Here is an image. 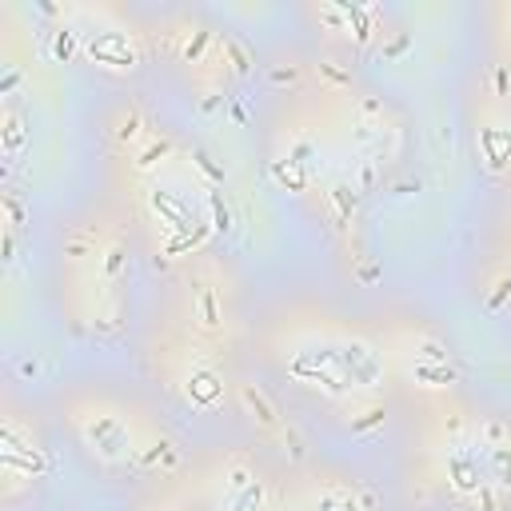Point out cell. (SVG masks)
<instances>
[{
  "label": "cell",
  "instance_id": "23",
  "mask_svg": "<svg viewBox=\"0 0 511 511\" xmlns=\"http://www.w3.org/2000/svg\"><path fill=\"white\" fill-rule=\"evenodd\" d=\"M419 356H423V364H443V348L436 340H423V344H419Z\"/></svg>",
  "mask_w": 511,
  "mask_h": 511
},
{
  "label": "cell",
  "instance_id": "35",
  "mask_svg": "<svg viewBox=\"0 0 511 511\" xmlns=\"http://www.w3.org/2000/svg\"><path fill=\"white\" fill-rule=\"evenodd\" d=\"M340 511H368V508H364V503H360L356 495H344V503H340Z\"/></svg>",
  "mask_w": 511,
  "mask_h": 511
},
{
  "label": "cell",
  "instance_id": "20",
  "mask_svg": "<svg viewBox=\"0 0 511 511\" xmlns=\"http://www.w3.org/2000/svg\"><path fill=\"white\" fill-rule=\"evenodd\" d=\"M200 316H204V327H216V324H220V316H216V300H212V292H200Z\"/></svg>",
  "mask_w": 511,
  "mask_h": 511
},
{
  "label": "cell",
  "instance_id": "31",
  "mask_svg": "<svg viewBox=\"0 0 511 511\" xmlns=\"http://www.w3.org/2000/svg\"><path fill=\"white\" fill-rule=\"evenodd\" d=\"M340 503H344V495H336V491H327L324 499L316 503V511H340Z\"/></svg>",
  "mask_w": 511,
  "mask_h": 511
},
{
  "label": "cell",
  "instance_id": "1",
  "mask_svg": "<svg viewBox=\"0 0 511 511\" xmlns=\"http://www.w3.org/2000/svg\"><path fill=\"white\" fill-rule=\"evenodd\" d=\"M88 52H92L100 64H112V68H132V60H136V52L128 48V40L116 36V32H100L92 45H88Z\"/></svg>",
  "mask_w": 511,
  "mask_h": 511
},
{
  "label": "cell",
  "instance_id": "11",
  "mask_svg": "<svg viewBox=\"0 0 511 511\" xmlns=\"http://www.w3.org/2000/svg\"><path fill=\"white\" fill-rule=\"evenodd\" d=\"M491 471H495V479H499L503 488H511V447L508 443H499V447L491 451Z\"/></svg>",
  "mask_w": 511,
  "mask_h": 511
},
{
  "label": "cell",
  "instance_id": "28",
  "mask_svg": "<svg viewBox=\"0 0 511 511\" xmlns=\"http://www.w3.org/2000/svg\"><path fill=\"white\" fill-rule=\"evenodd\" d=\"M140 124H144L140 116H128V120H124V128H120L116 136H120V140H136V136H140Z\"/></svg>",
  "mask_w": 511,
  "mask_h": 511
},
{
  "label": "cell",
  "instance_id": "8",
  "mask_svg": "<svg viewBox=\"0 0 511 511\" xmlns=\"http://www.w3.org/2000/svg\"><path fill=\"white\" fill-rule=\"evenodd\" d=\"M484 144H488L491 164H495V168H503V164L511 160V132H499V128H488V132H484Z\"/></svg>",
  "mask_w": 511,
  "mask_h": 511
},
{
  "label": "cell",
  "instance_id": "7",
  "mask_svg": "<svg viewBox=\"0 0 511 511\" xmlns=\"http://www.w3.org/2000/svg\"><path fill=\"white\" fill-rule=\"evenodd\" d=\"M152 208L160 212V216L172 224V228H180V232H188V228H192V224H188L184 204H180V200H172V196H168V192H160V188L152 192Z\"/></svg>",
  "mask_w": 511,
  "mask_h": 511
},
{
  "label": "cell",
  "instance_id": "30",
  "mask_svg": "<svg viewBox=\"0 0 511 511\" xmlns=\"http://www.w3.org/2000/svg\"><path fill=\"white\" fill-rule=\"evenodd\" d=\"M120 264H124V252H120V248H112V252H108V260H104V272H108V276H116Z\"/></svg>",
  "mask_w": 511,
  "mask_h": 511
},
{
  "label": "cell",
  "instance_id": "13",
  "mask_svg": "<svg viewBox=\"0 0 511 511\" xmlns=\"http://www.w3.org/2000/svg\"><path fill=\"white\" fill-rule=\"evenodd\" d=\"M168 152H172V144H168V140H156V144H148V148L140 152L136 168H140V172H148V168H152V164H160L164 156H168Z\"/></svg>",
  "mask_w": 511,
  "mask_h": 511
},
{
  "label": "cell",
  "instance_id": "15",
  "mask_svg": "<svg viewBox=\"0 0 511 511\" xmlns=\"http://www.w3.org/2000/svg\"><path fill=\"white\" fill-rule=\"evenodd\" d=\"M384 416H388L384 408H368V412H364L360 419H351V436H364V432L379 427V423H384Z\"/></svg>",
  "mask_w": 511,
  "mask_h": 511
},
{
  "label": "cell",
  "instance_id": "2",
  "mask_svg": "<svg viewBox=\"0 0 511 511\" xmlns=\"http://www.w3.org/2000/svg\"><path fill=\"white\" fill-rule=\"evenodd\" d=\"M88 436H92L96 451H100L104 460H120V456L128 451V436H124V427H120L116 419H108V416L96 419V427H88Z\"/></svg>",
  "mask_w": 511,
  "mask_h": 511
},
{
  "label": "cell",
  "instance_id": "21",
  "mask_svg": "<svg viewBox=\"0 0 511 511\" xmlns=\"http://www.w3.org/2000/svg\"><path fill=\"white\" fill-rule=\"evenodd\" d=\"M284 443H288V456H292V460H303V440H300L296 427H284Z\"/></svg>",
  "mask_w": 511,
  "mask_h": 511
},
{
  "label": "cell",
  "instance_id": "27",
  "mask_svg": "<svg viewBox=\"0 0 511 511\" xmlns=\"http://www.w3.org/2000/svg\"><path fill=\"white\" fill-rule=\"evenodd\" d=\"M248 479H252V475H248L244 467H232V475H228V488H232V491H248Z\"/></svg>",
  "mask_w": 511,
  "mask_h": 511
},
{
  "label": "cell",
  "instance_id": "18",
  "mask_svg": "<svg viewBox=\"0 0 511 511\" xmlns=\"http://www.w3.org/2000/svg\"><path fill=\"white\" fill-rule=\"evenodd\" d=\"M208 40H212V32H192V40L184 45V60H192V64H196V60L204 56V48H208Z\"/></svg>",
  "mask_w": 511,
  "mask_h": 511
},
{
  "label": "cell",
  "instance_id": "19",
  "mask_svg": "<svg viewBox=\"0 0 511 511\" xmlns=\"http://www.w3.org/2000/svg\"><path fill=\"white\" fill-rule=\"evenodd\" d=\"M212 216H216V228H220V232L232 228V212H228V204L220 200V192H212Z\"/></svg>",
  "mask_w": 511,
  "mask_h": 511
},
{
  "label": "cell",
  "instance_id": "32",
  "mask_svg": "<svg viewBox=\"0 0 511 511\" xmlns=\"http://www.w3.org/2000/svg\"><path fill=\"white\" fill-rule=\"evenodd\" d=\"M296 76H300L296 68H276V72H272V80H276V84H296Z\"/></svg>",
  "mask_w": 511,
  "mask_h": 511
},
{
  "label": "cell",
  "instance_id": "26",
  "mask_svg": "<svg viewBox=\"0 0 511 511\" xmlns=\"http://www.w3.org/2000/svg\"><path fill=\"white\" fill-rule=\"evenodd\" d=\"M320 76H327V80H332V84H340V88H344V84H351V76H348V72L332 68V64H320Z\"/></svg>",
  "mask_w": 511,
  "mask_h": 511
},
{
  "label": "cell",
  "instance_id": "22",
  "mask_svg": "<svg viewBox=\"0 0 511 511\" xmlns=\"http://www.w3.org/2000/svg\"><path fill=\"white\" fill-rule=\"evenodd\" d=\"M260 499H264V491H260V484H256V488L244 491V499L236 503V511H260Z\"/></svg>",
  "mask_w": 511,
  "mask_h": 511
},
{
  "label": "cell",
  "instance_id": "4",
  "mask_svg": "<svg viewBox=\"0 0 511 511\" xmlns=\"http://www.w3.org/2000/svg\"><path fill=\"white\" fill-rule=\"evenodd\" d=\"M240 399H244V408L252 412V419L260 423V427H279V412L272 408V399L260 392V388L244 384V388H240Z\"/></svg>",
  "mask_w": 511,
  "mask_h": 511
},
{
  "label": "cell",
  "instance_id": "33",
  "mask_svg": "<svg viewBox=\"0 0 511 511\" xmlns=\"http://www.w3.org/2000/svg\"><path fill=\"white\" fill-rule=\"evenodd\" d=\"M475 495H479V508H484V511H499V508H495V495H491L488 488H479Z\"/></svg>",
  "mask_w": 511,
  "mask_h": 511
},
{
  "label": "cell",
  "instance_id": "24",
  "mask_svg": "<svg viewBox=\"0 0 511 511\" xmlns=\"http://www.w3.org/2000/svg\"><path fill=\"white\" fill-rule=\"evenodd\" d=\"M64 256H72V260H80V256H92V244H88L84 236H80V240H68V244H64Z\"/></svg>",
  "mask_w": 511,
  "mask_h": 511
},
{
  "label": "cell",
  "instance_id": "6",
  "mask_svg": "<svg viewBox=\"0 0 511 511\" xmlns=\"http://www.w3.org/2000/svg\"><path fill=\"white\" fill-rule=\"evenodd\" d=\"M447 471H451V488H456V491H464V495L479 491V467L471 464V460H464V456H451Z\"/></svg>",
  "mask_w": 511,
  "mask_h": 511
},
{
  "label": "cell",
  "instance_id": "16",
  "mask_svg": "<svg viewBox=\"0 0 511 511\" xmlns=\"http://www.w3.org/2000/svg\"><path fill=\"white\" fill-rule=\"evenodd\" d=\"M224 48H228V56H232V68H236V72H248V68H252V56L244 52V45H240V40L224 36Z\"/></svg>",
  "mask_w": 511,
  "mask_h": 511
},
{
  "label": "cell",
  "instance_id": "3",
  "mask_svg": "<svg viewBox=\"0 0 511 511\" xmlns=\"http://www.w3.org/2000/svg\"><path fill=\"white\" fill-rule=\"evenodd\" d=\"M340 360L348 364V372H351V379L356 384H375V375H379V364H375V356L368 348H360V344H351L348 351H340Z\"/></svg>",
  "mask_w": 511,
  "mask_h": 511
},
{
  "label": "cell",
  "instance_id": "12",
  "mask_svg": "<svg viewBox=\"0 0 511 511\" xmlns=\"http://www.w3.org/2000/svg\"><path fill=\"white\" fill-rule=\"evenodd\" d=\"M332 204H336V220H348L351 208H356V188H348V184L332 188Z\"/></svg>",
  "mask_w": 511,
  "mask_h": 511
},
{
  "label": "cell",
  "instance_id": "14",
  "mask_svg": "<svg viewBox=\"0 0 511 511\" xmlns=\"http://www.w3.org/2000/svg\"><path fill=\"white\" fill-rule=\"evenodd\" d=\"M276 180H284V184L292 188V192H300V188H303V172H300V160H288V164L279 160V164H276Z\"/></svg>",
  "mask_w": 511,
  "mask_h": 511
},
{
  "label": "cell",
  "instance_id": "34",
  "mask_svg": "<svg viewBox=\"0 0 511 511\" xmlns=\"http://www.w3.org/2000/svg\"><path fill=\"white\" fill-rule=\"evenodd\" d=\"M484 436H488V440H495V447H499V443H503V423H488V427H484Z\"/></svg>",
  "mask_w": 511,
  "mask_h": 511
},
{
  "label": "cell",
  "instance_id": "10",
  "mask_svg": "<svg viewBox=\"0 0 511 511\" xmlns=\"http://www.w3.org/2000/svg\"><path fill=\"white\" fill-rule=\"evenodd\" d=\"M416 379H423L427 388H447L456 384V372L447 364H416Z\"/></svg>",
  "mask_w": 511,
  "mask_h": 511
},
{
  "label": "cell",
  "instance_id": "17",
  "mask_svg": "<svg viewBox=\"0 0 511 511\" xmlns=\"http://www.w3.org/2000/svg\"><path fill=\"white\" fill-rule=\"evenodd\" d=\"M72 52H76V40H72L68 28H60V32H56V40H52V56H56V60H68Z\"/></svg>",
  "mask_w": 511,
  "mask_h": 511
},
{
  "label": "cell",
  "instance_id": "25",
  "mask_svg": "<svg viewBox=\"0 0 511 511\" xmlns=\"http://www.w3.org/2000/svg\"><path fill=\"white\" fill-rule=\"evenodd\" d=\"M508 296H511V279H499V284H495V292H491V300H488V308L495 312V308L508 300Z\"/></svg>",
  "mask_w": 511,
  "mask_h": 511
},
{
  "label": "cell",
  "instance_id": "5",
  "mask_svg": "<svg viewBox=\"0 0 511 511\" xmlns=\"http://www.w3.org/2000/svg\"><path fill=\"white\" fill-rule=\"evenodd\" d=\"M220 392H224V384H220V375L216 372H192V379H188V395H192V403H216L220 399Z\"/></svg>",
  "mask_w": 511,
  "mask_h": 511
},
{
  "label": "cell",
  "instance_id": "29",
  "mask_svg": "<svg viewBox=\"0 0 511 511\" xmlns=\"http://www.w3.org/2000/svg\"><path fill=\"white\" fill-rule=\"evenodd\" d=\"M196 164H200V168H204V172H208L212 180H224V168H216V164L208 160V152H196Z\"/></svg>",
  "mask_w": 511,
  "mask_h": 511
},
{
  "label": "cell",
  "instance_id": "9",
  "mask_svg": "<svg viewBox=\"0 0 511 511\" xmlns=\"http://www.w3.org/2000/svg\"><path fill=\"white\" fill-rule=\"evenodd\" d=\"M292 375H303V379H316L324 392H332V395H340L344 392V379H336V375H327V372H320V368H308V360H296L292 364Z\"/></svg>",
  "mask_w": 511,
  "mask_h": 511
}]
</instances>
